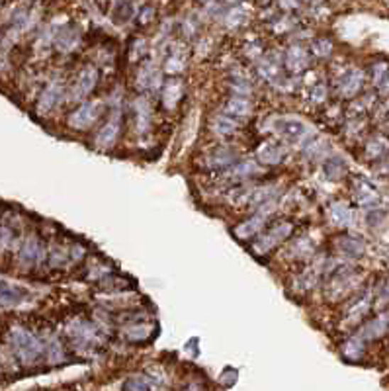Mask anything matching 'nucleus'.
Wrapping results in <instances>:
<instances>
[{
    "instance_id": "obj_31",
    "label": "nucleus",
    "mask_w": 389,
    "mask_h": 391,
    "mask_svg": "<svg viewBox=\"0 0 389 391\" xmlns=\"http://www.w3.org/2000/svg\"><path fill=\"white\" fill-rule=\"evenodd\" d=\"M389 151V141L385 137H373V139L368 141L366 145V155L372 156V159H378V156H383Z\"/></svg>"
},
{
    "instance_id": "obj_17",
    "label": "nucleus",
    "mask_w": 389,
    "mask_h": 391,
    "mask_svg": "<svg viewBox=\"0 0 389 391\" xmlns=\"http://www.w3.org/2000/svg\"><path fill=\"white\" fill-rule=\"evenodd\" d=\"M251 109H253V106H251V102L246 100L245 96H233V98L225 102V116L231 117L233 122L248 116Z\"/></svg>"
},
{
    "instance_id": "obj_13",
    "label": "nucleus",
    "mask_w": 389,
    "mask_h": 391,
    "mask_svg": "<svg viewBox=\"0 0 389 391\" xmlns=\"http://www.w3.org/2000/svg\"><path fill=\"white\" fill-rule=\"evenodd\" d=\"M256 156H258V161L263 164H280L284 161V156H286V149L282 147L280 143L276 141H266L263 143L261 147L256 149Z\"/></svg>"
},
{
    "instance_id": "obj_32",
    "label": "nucleus",
    "mask_w": 389,
    "mask_h": 391,
    "mask_svg": "<svg viewBox=\"0 0 389 391\" xmlns=\"http://www.w3.org/2000/svg\"><path fill=\"white\" fill-rule=\"evenodd\" d=\"M121 391H151V385L147 375H129L121 385Z\"/></svg>"
},
{
    "instance_id": "obj_19",
    "label": "nucleus",
    "mask_w": 389,
    "mask_h": 391,
    "mask_svg": "<svg viewBox=\"0 0 389 391\" xmlns=\"http://www.w3.org/2000/svg\"><path fill=\"white\" fill-rule=\"evenodd\" d=\"M307 61H309V57H307V51L303 49L302 45H292L287 49L286 53V67L292 73H300L307 67Z\"/></svg>"
},
{
    "instance_id": "obj_14",
    "label": "nucleus",
    "mask_w": 389,
    "mask_h": 391,
    "mask_svg": "<svg viewBox=\"0 0 389 391\" xmlns=\"http://www.w3.org/2000/svg\"><path fill=\"white\" fill-rule=\"evenodd\" d=\"M163 82V78H160V70L151 65V63H147L143 65L139 73H137V85L139 88H143V90H157Z\"/></svg>"
},
{
    "instance_id": "obj_29",
    "label": "nucleus",
    "mask_w": 389,
    "mask_h": 391,
    "mask_svg": "<svg viewBox=\"0 0 389 391\" xmlns=\"http://www.w3.org/2000/svg\"><path fill=\"white\" fill-rule=\"evenodd\" d=\"M346 172V163L341 156H331L325 161V176L331 180H339Z\"/></svg>"
},
{
    "instance_id": "obj_10",
    "label": "nucleus",
    "mask_w": 389,
    "mask_h": 391,
    "mask_svg": "<svg viewBox=\"0 0 389 391\" xmlns=\"http://www.w3.org/2000/svg\"><path fill=\"white\" fill-rule=\"evenodd\" d=\"M61 96H63V86H61V82H57V80L49 82V85L43 88L40 100H38V112H40L41 116L49 114V112L59 104Z\"/></svg>"
},
{
    "instance_id": "obj_12",
    "label": "nucleus",
    "mask_w": 389,
    "mask_h": 391,
    "mask_svg": "<svg viewBox=\"0 0 389 391\" xmlns=\"http://www.w3.org/2000/svg\"><path fill=\"white\" fill-rule=\"evenodd\" d=\"M96 82H98V70L96 67H84V69L80 70L79 78H77V85H75V100H80V98H84L88 94L94 90Z\"/></svg>"
},
{
    "instance_id": "obj_24",
    "label": "nucleus",
    "mask_w": 389,
    "mask_h": 391,
    "mask_svg": "<svg viewBox=\"0 0 389 391\" xmlns=\"http://www.w3.org/2000/svg\"><path fill=\"white\" fill-rule=\"evenodd\" d=\"M80 41V33L77 30H71V28H67V30L59 31L55 38V45L59 51H71L75 47L79 45Z\"/></svg>"
},
{
    "instance_id": "obj_40",
    "label": "nucleus",
    "mask_w": 389,
    "mask_h": 391,
    "mask_svg": "<svg viewBox=\"0 0 389 391\" xmlns=\"http://www.w3.org/2000/svg\"><path fill=\"white\" fill-rule=\"evenodd\" d=\"M325 96H327V90H325V86L323 85H317L315 86V88H313V90H311V94H309V98H311V102H323L325 100Z\"/></svg>"
},
{
    "instance_id": "obj_28",
    "label": "nucleus",
    "mask_w": 389,
    "mask_h": 391,
    "mask_svg": "<svg viewBox=\"0 0 389 391\" xmlns=\"http://www.w3.org/2000/svg\"><path fill=\"white\" fill-rule=\"evenodd\" d=\"M182 98V85L178 82V80H170L165 88V96H163V100H165V106L167 108H176V104L180 102Z\"/></svg>"
},
{
    "instance_id": "obj_1",
    "label": "nucleus",
    "mask_w": 389,
    "mask_h": 391,
    "mask_svg": "<svg viewBox=\"0 0 389 391\" xmlns=\"http://www.w3.org/2000/svg\"><path fill=\"white\" fill-rule=\"evenodd\" d=\"M9 344L14 350L16 358L24 364V366H32L41 358V354L45 350V346L38 336L30 333L24 327H14L9 333Z\"/></svg>"
},
{
    "instance_id": "obj_26",
    "label": "nucleus",
    "mask_w": 389,
    "mask_h": 391,
    "mask_svg": "<svg viewBox=\"0 0 389 391\" xmlns=\"http://www.w3.org/2000/svg\"><path fill=\"white\" fill-rule=\"evenodd\" d=\"M370 297L368 296H362L358 297V299H354V304L350 305L349 313H346V321L349 323H356L358 319H362L366 313H368V309H370Z\"/></svg>"
},
{
    "instance_id": "obj_16",
    "label": "nucleus",
    "mask_w": 389,
    "mask_h": 391,
    "mask_svg": "<svg viewBox=\"0 0 389 391\" xmlns=\"http://www.w3.org/2000/svg\"><path fill=\"white\" fill-rule=\"evenodd\" d=\"M235 163H237V153L227 147H217L212 155L207 156L209 168H229Z\"/></svg>"
},
{
    "instance_id": "obj_11",
    "label": "nucleus",
    "mask_w": 389,
    "mask_h": 391,
    "mask_svg": "<svg viewBox=\"0 0 389 391\" xmlns=\"http://www.w3.org/2000/svg\"><path fill=\"white\" fill-rule=\"evenodd\" d=\"M389 331V313H381L378 317H373L372 321H368L364 327L360 328V333L358 336L362 338V341H376V338H380Z\"/></svg>"
},
{
    "instance_id": "obj_37",
    "label": "nucleus",
    "mask_w": 389,
    "mask_h": 391,
    "mask_svg": "<svg viewBox=\"0 0 389 391\" xmlns=\"http://www.w3.org/2000/svg\"><path fill=\"white\" fill-rule=\"evenodd\" d=\"M131 16H133V12H131V6H129V4H118V6H116V12H114V20L118 23H126Z\"/></svg>"
},
{
    "instance_id": "obj_21",
    "label": "nucleus",
    "mask_w": 389,
    "mask_h": 391,
    "mask_svg": "<svg viewBox=\"0 0 389 391\" xmlns=\"http://www.w3.org/2000/svg\"><path fill=\"white\" fill-rule=\"evenodd\" d=\"M329 218L334 225L349 227L352 223V210L344 202H334L329 208Z\"/></svg>"
},
{
    "instance_id": "obj_9",
    "label": "nucleus",
    "mask_w": 389,
    "mask_h": 391,
    "mask_svg": "<svg viewBox=\"0 0 389 391\" xmlns=\"http://www.w3.org/2000/svg\"><path fill=\"white\" fill-rule=\"evenodd\" d=\"M364 85V73L358 69H349L346 73H342L341 78H339V90H341L342 96L346 98H352L360 92V88Z\"/></svg>"
},
{
    "instance_id": "obj_36",
    "label": "nucleus",
    "mask_w": 389,
    "mask_h": 391,
    "mask_svg": "<svg viewBox=\"0 0 389 391\" xmlns=\"http://www.w3.org/2000/svg\"><path fill=\"white\" fill-rule=\"evenodd\" d=\"M311 47H313V53L319 55V57H327L333 51V43L329 39H317V41H313Z\"/></svg>"
},
{
    "instance_id": "obj_7",
    "label": "nucleus",
    "mask_w": 389,
    "mask_h": 391,
    "mask_svg": "<svg viewBox=\"0 0 389 391\" xmlns=\"http://www.w3.org/2000/svg\"><path fill=\"white\" fill-rule=\"evenodd\" d=\"M100 116V104L98 102H84L75 109L69 117V125L75 129H87L94 124Z\"/></svg>"
},
{
    "instance_id": "obj_34",
    "label": "nucleus",
    "mask_w": 389,
    "mask_h": 391,
    "mask_svg": "<svg viewBox=\"0 0 389 391\" xmlns=\"http://www.w3.org/2000/svg\"><path fill=\"white\" fill-rule=\"evenodd\" d=\"M372 77L373 82L378 86H381L389 78V67L388 63H376L372 67Z\"/></svg>"
},
{
    "instance_id": "obj_2",
    "label": "nucleus",
    "mask_w": 389,
    "mask_h": 391,
    "mask_svg": "<svg viewBox=\"0 0 389 391\" xmlns=\"http://www.w3.org/2000/svg\"><path fill=\"white\" fill-rule=\"evenodd\" d=\"M67 335L71 338L77 348H94L102 341L100 331L90 325L87 321H72L69 328H67Z\"/></svg>"
},
{
    "instance_id": "obj_3",
    "label": "nucleus",
    "mask_w": 389,
    "mask_h": 391,
    "mask_svg": "<svg viewBox=\"0 0 389 391\" xmlns=\"http://www.w3.org/2000/svg\"><path fill=\"white\" fill-rule=\"evenodd\" d=\"M292 231H294V227L290 225V223H278V225H274L270 229V231H266L264 235H261L256 241L253 242V252L254 255H268L272 249H276L280 242L286 241L287 237L292 235Z\"/></svg>"
},
{
    "instance_id": "obj_27",
    "label": "nucleus",
    "mask_w": 389,
    "mask_h": 391,
    "mask_svg": "<svg viewBox=\"0 0 389 391\" xmlns=\"http://www.w3.org/2000/svg\"><path fill=\"white\" fill-rule=\"evenodd\" d=\"M124 333H126L127 341L139 343V341L149 338V335H151V325H147V323H136V325H129V327L124 328Z\"/></svg>"
},
{
    "instance_id": "obj_8",
    "label": "nucleus",
    "mask_w": 389,
    "mask_h": 391,
    "mask_svg": "<svg viewBox=\"0 0 389 391\" xmlns=\"http://www.w3.org/2000/svg\"><path fill=\"white\" fill-rule=\"evenodd\" d=\"M41 242L40 239L32 235V237H28L24 242H22V247H20V252H18V262L24 266V268H32L33 264H38L41 258Z\"/></svg>"
},
{
    "instance_id": "obj_39",
    "label": "nucleus",
    "mask_w": 389,
    "mask_h": 391,
    "mask_svg": "<svg viewBox=\"0 0 389 391\" xmlns=\"http://www.w3.org/2000/svg\"><path fill=\"white\" fill-rule=\"evenodd\" d=\"M184 69V59L182 55H170L167 59V70L168 73H178Z\"/></svg>"
},
{
    "instance_id": "obj_43",
    "label": "nucleus",
    "mask_w": 389,
    "mask_h": 391,
    "mask_svg": "<svg viewBox=\"0 0 389 391\" xmlns=\"http://www.w3.org/2000/svg\"><path fill=\"white\" fill-rule=\"evenodd\" d=\"M186 391H202V387H199V385L196 382H192L190 385L186 387Z\"/></svg>"
},
{
    "instance_id": "obj_38",
    "label": "nucleus",
    "mask_w": 389,
    "mask_h": 391,
    "mask_svg": "<svg viewBox=\"0 0 389 391\" xmlns=\"http://www.w3.org/2000/svg\"><path fill=\"white\" fill-rule=\"evenodd\" d=\"M376 297H378V304L388 305L389 304V278L383 280L376 289Z\"/></svg>"
},
{
    "instance_id": "obj_23",
    "label": "nucleus",
    "mask_w": 389,
    "mask_h": 391,
    "mask_svg": "<svg viewBox=\"0 0 389 391\" xmlns=\"http://www.w3.org/2000/svg\"><path fill=\"white\" fill-rule=\"evenodd\" d=\"M258 73L266 80H276L280 77V61L274 55H266L264 59L258 61Z\"/></svg>"
},
{
    "instance_id": "obj_20",
    "label": "nucleus",
    "mask_w": 389,
    "mask_h": 391,
    "mask_svg": "<svg viewBox=\"0 0 389 391\" xmlns=\"http://www.w3.org/2000/svg\"><path fill=\"white\" fill-rule=\"evenodd\" d=\"M336 247H339L341 252H344V255H349V257L352 258L362 257L366 249L364 242L360 241V239H356V237H349V235L339 237V239H336Z\"/></svg>"
},
{
    "instance_id": "obj_4",
    "label": "nucleus",
    "mask_w": 389,
    "mask_h": 391,
    "mask_svg": "<svg viewBox=\"0 0 389 391\" xmlns=\"http://www.w3.org/2000/svg\"><path fill=\"white\" fill-rule=\"evenodd\" d=\"M272 208H274V203H266V205H263V210H258L254 213L253 218L246 219L241 225L235 227V231H233L235 237H237V239H251V237H254V235L263 229L264 223L268 221V218H270L272 213Z\"/></svg>"
},
{
    "instance_id": "obj_30",
    "label": "nucleus",
    "mask_w": 389,
    "mask_h": 391,
    "mask_svg": "<svg viewBox=\"0 0 389 391\" xmlns=\"http://www.w3.org/2000/svg\"><path fill=\"white\" fill-rule=\"evenodd\" d=\"M261 168L253 163V161H245V163L233 164L229 171V176L233 178H248V176H256Z\"/></svg>"
},
{
    "instance_id": "obj_6",
    "label": "nucleus",
    "mask_w": 389,
    "mask_h": 391,
    "mask_svg": "<svg viewBox=\"0 0 389 391\" xmlns=\"http://www.w3.org/2000/svg\"><path fill=\"white\" fill-rule=\"evenodd\" d=\"M274 132L278 133L282 139L297 141L303 139V137L307 135V125L303 124L302 119H297V117H276V122H274Z\"/></svg>"
},
{
    "instance_id": "obj_33",
    "label": "nucleus",
    "mask_w": 389,
    "mask_h": 391,
    "mask_svg": "<svg viewBox=\"0 0 389 391\" xmlns=\"http://www.w3.org/2000/svg\"><path fill=\"white\" fill-rule=\"evenodd\" d=\"M212 129H214L217 135H223V137H225V135H231V133L237 129V124L227 116H217L214 119V124H212Z\"/></svg>"
},
{
    "instance_id": "obj_22",
    "label": "nucleus",
    "mask_w": 389,
    "mask_h": 391,
    "mask_svg": "<svg viewBox=\"0 0 389 391\" xmlns=\"http://www.w3.org/2000/svg\"><path fill=\"white\" fill-rule=\"evenodd\" d=\"M136 116H137V132L145 133L151 125V106L145 98L136 100Z\"/></svg>"
},
{
    "instance_id": "obj_15",
    "label": "nucleus",
    "mask_w": 389,
    "mask_h": 391,
    "mask_svg": "<svg viewBox=\"0 0 389 391\" xmlns=\"http://www.w3.org/2000/svg\"><path fill=\"white\" fill-rule=\"evenodd\" d=\"M354 200L360 205H376V203L380 202V194H378V190L370 182L358 178L354 182Z\"/></svg>"
},
{
    "instance_id": "obj_35",
    "label": "nucleus",
    "mask_w": 389,
    "mask_h": 391,
    "mask_svg": "<svg viewBox=\"0 0 389 391\" xmlns=\"http://www.w3.org/2000/svg\"><path fill=\"white\" fill-rule=\"evenodd\" d=\"M45 346V350H48V356L51 362H59V360L63 358V350H61V344L57 338H51L48 344H43Z\"/></svg>"
},
{
    "instance_id": "obj_5",
    "label": "nucleus",
    "mask_w": 389,
    "mask_h": 391,
    "mask_svg": "<svg viewBox=\"0 0 389 391\" xmlns=\"http://www.w3.org/2000/svg\"><path fill=\"white\" fill-rule=\"evenodd\" d=\"M30 299V289L18 284H10V282L0 280V307L4 309H14L26 304Z\"/></svg>"
},
{
    "instance_id": "obj_41",
    "label": "nucleus",
    "mask_w": 389,
    "mask_h": 391,
    "mask_svg": "<svg viewBox=\"0 0 389 391\" xmlns=\"http://www.w3.org/2000/svg\"><path fill=\"white\" fill-rule=\"evenodd\" d=\"M243 20H245V14H243L241 10H237V8L227 14V26H239Z\"/></svg>"
},
{
    "instance_id": "obj_18",
    "label": "nucleus",
    "mask_w": 389,
    "mask_h": 391,
    "mask_svg": "<svg viewBox=\"0 0 389 391\" xmlns=\"http://www.w3.org/2000/svg\"><path fill=\"white\" fill-rule=\"evenodd\" d=\"M118 133H119V117L118 114L111 117L108 124L104 125L100 133H98V137H96V145L100 149H110L116 139H118Z\"/></svg>"
},
{
    "instance_id": "obj_42",
    "label": "nucleus",
    "mask_w": 389,
    "mask_h": 391,
    "mask_svg": "<svg viewBox=\"0 0 389 391\" xmlns=\"http://www.w3.org/2000/svg\"><path fill=\"white\" fill-rule=\"evenodd\" d=\"M381 218H385L383 211H372V213H368V225H380Z\"/></svg>"
},
{
    "instance_id": "obj_25",
    "label": "nucleus",
    "mask_w": 389,
    "mask_h": 391,
    "mask_svg": "<svg viewBox=\"0 0 389 391\" xmlns=\"http://www.w3.org/2000/svg\"><path fill=\"white\" fill-rule=\"evenodd\" d=\"M366 344L364 341L360 338L358 335L350 336L346 343L342 344V354H344V358L349 360H360L362 358V354H364Z\"/></svg>"
}]
</instances>
